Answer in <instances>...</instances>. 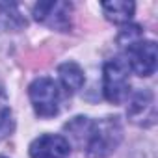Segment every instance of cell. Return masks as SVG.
Instances as JSON below:
<instances>
[{
    "label": "cell",
    "mask_w": 158,
    "mask_h": 158,
    "mask_svg": "<svg viewBox=\"0 0 158 158\" xmlns=\"http://www.w3.org/2000/svg\"><path fill=\"white\" fill-rule=\"evenodd\" d=\"M123 138V127L117 117H104L99 121H91L82 141V149L88 158H108Z\"/></svg>",
    "instance_id": "1"
},
{
    "label": "cell",
    "mask_w": 158,
    "mask_h": 158,
    "mask_svg": "<svg viewBox=\"0 0 158 158\" xmlns=\"http://www.w3.org/2000/svg\"><path fill=\"white\" fill-rule=\"evenodd\" d=\"M128 67L123 60H108L104 63V97L112 104H121L130 95V78Z\"/></svg>",
    "instance_id": "4"
},
{
    "label": "cell",
    "mask_w": 158,
    "mask_h": 158,
    "mask_svg": "<svg viewBox=\"0 0 158 158\" xmlns=\"http://www.w3.org/2000/svg\"><path fill=\"white\" fill-rule=\"evenodd\" d=\"M10 114H11V110H10V101H8V95H6V91H4L2 88H0V128H2V127L8 123Z\"/></svg>",
    "instance_id": "11"
},
{
    "label": "cell",
    "mask_w": 158,
    "mask_h": 158,
    "mask_svg": "<svg viewBox=\"0 0 158 158\" xmlns=\"http://www.w3.org/2000/svg\"><path fill=\"white\" fill-rule=\"evenodd\" d=\"M119 45L125 48V63L138 76H151L156 71V43L141 39V32L121 35Z\"/></svg>",
    "instance_id": "2"
},
{
    "label": "cell",
    "mask_w": 158,
    "mask_h": 158,
    "mask_svg": "<svg viewBox=\"0 0 158 158\" xmlns=\"http://www.w3.org/2000/svg\"><path fill=\"white\" fill-rule=\"evenodd\" d=\"M128 119L139 127H152L156 121V104L154 95L149 89H139L130 97L128 104Z\"/></svg>",
    "instance_id": "6"
},
{
    "label": "cell",
    "mask_w": 158,
    "mask_h": 158,
    "mask_svg": "<svg viewBox=\"0 0 158 158\" xmlns=\"http://www.w3.org/2000/svg\"><path fill=\"white\" fill-rule=\"evenodd\" d=\"M28 95H30V102L34 106V112L39 117L47 119V117L58 115L61 91L52 78H48V76L35 78L28 88Z\"/></svg>",
    "instance_id": "3"
},
{
    "label": "cell",
    "mask_w": 158,
    "mask_h": 158,
    "mask_svg": "<svg viewBox=\"0 0 158 158\" xmlns=\"http://www.w3.org/2000/svg\"><path fill=\"white\" fill-rule=\"evenodd\" d=\"M71 13L73 6L69 2H39L34 6V19L58 32L71 30Z\"/></svg>",
    "instance_id": "5"
},
{
    "label": "cell",
    "mask_w": 158,
    "mask_h": 158,
    "mask_svg": "<svg viewBox=\"0 0 158 158\" xmlns=\"http://www.w3.org/2000/svg\"><path fill=\"white\" fill-rule=\"evenodd\" d=\"M71 143L60 134H43L30 145V158H69Z\"/></svg>",
    "instance_id": "7"
},
{
    "label": "cell",
    "mask_w": 158,
    "mask_h": 158,
    "mask_svg": "<svg viewBox=\"0 0 158 158\" xmlns=\"http://www.w3.org/2000/svg\"><path fill=\"white\" fill-rule=\"evenodd\" d=\"M58 74H60V82L63 86V89L67 91V95H73L76 91H80L84 82H86V76L82 67L74 63V61H65L58 67Z\"/></svg>",
    "instance_id": "8"
},
{
    "label": "cell",
    "mask_w": 158,
    "mask_h": 158,
    "mask_svg": "<svg viewBox=\"0 0 158 158\" xmlns=\"http://www.w3.org/2000/svg\"><path fill=\"white\" fill-rule=\"evenodd\" d=\"M0 158H6V156H0Z\"/></svg>",
    "instance_id": "12"
},
{
    "label": "cell",
    "mask_w": 158,
    "mask_h": 158,
    "mask_svg": "<svg viewBox=\"0 0 158 158\" xmlns=\"http://www.w3.org/2000/svg\"><path fill=\"white\" fill-rule=\"evenodd\" d=\"M0 26L4 30H21L26 26V19L19 11V6L13 2H0Z\"/></svg>",
    "instance_id": "10"
},
{
    "label": "cell",
    "mask_w": 158,
    "mask_h": 158,
    "mask_svg": "<svg viewBox=\"0 0 158 158\" xmlns=\"http://www.w3.org/2000/svg\"><path fill=\"white\" fill-rule=\"evenodd\" d=\"M102 11L108 21L115 24H125L132 19L134 15V2H127V0H114V2H102Z\"/></svg>",
    "instance_id": "9"
}]
</instances>
